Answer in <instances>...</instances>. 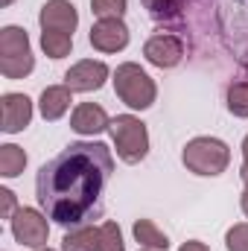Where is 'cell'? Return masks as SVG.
Wrapping results in <instances>:
<instances>
[{
  "mask_svg": "<svg viewBox=\"0 0 248 251\" xmlns=\"http://www.w3.org/2000/svg\"><path fill=\"white\" fill-rule=\"evenodd\" d=\"M114 173V155L99 140H79L38 170L35 196L41 210L64 228L85 225L99 213L102 193Z\"/></svg>",
  "mask_w": 248,
  "mask_h": 251,
  "instance_id": "1",
  "label": "cell"
},
{
  "mask_svg": "<svg viewBox=\"0 0 248 251\" xmlns=\"http://www.w3.org/2000/svg\"><path fill=\"white\" fill-rule=\"evenodd\" d=\"M111 82H114L117 97L123 100L128 108H134V111H146V108L155 102V97H158L155 79L134 62L120 64V67L114 70V79H111Z\"/></svg>",
  "mask_w": 248,
  "mask_h": 251,
  "instance_id": "2",
  "label": "cell"
},
{
  "mask_svg": "<svg viewBox=\"0 0 248 251\" xmlns=\"http://www.w3.org/2000/svg\"><path fill=\"white\" fill-rule=\"evenodd\" d=\"M181 161L196 176H222L231 164V149L219 137H193L181 152Z\"/></svg>",
  "mask_w": 248,
  "mask_h": 251,
  "instance_id": "3",
  "label": "cell"
},
{
  "mask_svg": "<svg viewBox=\"0 0 248 251\" xmlns=\"http://www.w3.org/2000/svg\"><path fill=\"white\" fill-rule=\"evenodd\" d=\"M35 67V56L29 47V35L21 26L0 29V73L6 79H24Z\"/></svg>",
  "mask_w": 248,
  "mask_h": 251,
  "instance_id": "4",
  "label": "cell"
},
{
  "mask_svg": "<svg viewBox=\"0 0 248 251\" xmlns=\"http://www.w3.org/2000/svg\"><path fill=\"white\" fill-rule=\"evenodd\" d=\"M111 140L117 149V158L125 164H140L149 155V131L146 123L134 114H120L111 120Z\"/></svg>",
  "mask_w": 248,
  "mask_h": 251,
  "instance_id": "5",
  "label": "cell"
},
{
  "mask_svg": "<svg viewBox=\"0 0 248 251\" xmlns=\"http://www.w3.org/2000/svg\"><path fill=\"white\" fill-rule=\"evenodd\" d=\"M50 216L44 210H35V207H18L15 216H12V234L21 246L26 249H47V240H50Z\"/></svg>",
  "mask_w": 248,
  "mask_h": 251,
  "instance_id": "6",
  "label": "cell"
},
{
  "mask_svg": "<svg viewBox=\"0 0 248 251\" xmlns=\"http://www.w3.org/2000/svg\"><path fill=\"white\" fill-rule=\"evenodd\" d=\"M108 76H111V70H108L105 62H99V59H82V62H76L64 73V85L73 94H91V91H99Z\"/></svg>",
  "mask_w": 248,
  "mask_h": 251,
  "instance_id": "7",
  "label": "cell"
},
{
  "mask_svg": "<svg viewBox=\"0 0 248 251\" xmlns=\"http://www.w3.org/2000/svg\"><path fill=\"white\" fill-rule=\"evenodd\" d=\"M88 41L99 53H120L128 44V26L123 24V18H102L91 26Z\"/></svg>",
  "mask_w": 248,
  "mask_h": 251,
  "instance_id": "8",
  "label": "cell"
},
{
  "mask_svg": "<svg viewBox=\"0 0 248 251\" xmlns=\"http://www.w3.org/2000/svg\"><path fill=\"white\" fill-rule=\"evenodd\" d=\"M38 24H41V32L73 35V29L79 26V12L70 0H47L38 12Z\"/></svg>",
  "mask_w": 248,
  "mask_h": 251,
  "instance_id": "9",
  "label": "cell"
},
{
  "mask_svg": "<svg viewBox=\"0 0 248 251\" xmlns=\"http://www.w3.org/2000/svg\"><path fill=\"white\" fill-rule=\"evenodd\" d=\"M143 56H146L149 64H155L161 70H170L184 59V44L170 32H158L143 44Z\"/></svg>",
  "mask_w": 248,
  "mask_h": 251,
  "instance_id": "10",
  "label": "cell"
},
{
  "mask_svg": "<svg viewBox=\"0 0 248 251\" xmlns=\"http://www.w3.org/2000/svg\"><path fill=\"white\" fill-rule=\"evenodd\" d=\"M32 120V100L26 94H3L0 97V128L6 134L24 131Z\"/></svg>",
  "mask_w": 248,
  "mask_h": 251,
  "instance_id": "11",
  "label": "cell"
},
{
  "mask_svg": "<svg viewBox=\"0 0 248 251\" xmlns=\"http://www.w3.org/2000/svg\"><path fill=\"white\" fill-rule=\"evenodd\" d=\"M108 126H111V120H108L105 108L97 105V102H82V105H76V111L70 114V128H73L76 134L94 137V134L105 131Z\"/></svg>",
  "mask_w": 248,
  "mask_h": 251,
  "instance_id": "12",
  "label": "cell"
},
{
  "mask_svg": "<svg viewBox=\"0 0 248 251\" xmlns=\"http://www.w3.org/2000/svg\"><path fill=\"white\" fill-rule=\"evenodd\" d=\"M70 88L67 85H47L44 91H41V100H38V108H41V117L44 120H59L67 114V108H70Z\"/></svg>",
  "mask_w": 248,
  "mask_h": 251,
  "instance_id": "13",
  "label": "cell"
},
{
  "mask_svg": "<svg viewBox=\"0 0 248 251\" xmlns=\"http://www.w3.org/2000/svg\"><path fill=\"white\" fill-rule=\"evenodd\" d=\"M131 234H134V240H137L140 249H149V251H167L170 249V237L152 219H137L134 228H131Z\"/></svg>",
  "mask_w": 248,
  "mask_h": 251,
  "instance_id": "14",
  "label": "cell"
},
{
  "mask_svg": "<svg viewBox=\"0 0 248 251\" xmlns=\"http://www.w3.org/2000/svg\"><path fill=\"white\" fill-rule=\"evenodd\" d=\"M62 251H99V228L79 225L70 234H64Z\"/></svg>",
  "mask_w": 248,
  "mask_h": 251,
  "instance_id": "15",
  "label": "cell"
},
{
  "mask_svg": "<svg viewBox=\"0 0 248 251\" xmlns=\"http://www.w3.org/2000/svg\"><path fill=\"white\" fill-rule=\"evenodd\" d=\"M26 167V152L15 143H3L0 146V176L3 178H15L21 176Z\"/></svg>",
  "mask_w": 248,
  "mask_h": 251,
  "instance_id": "16",
  "label": "cell"
},
{
  "mask_svg": "<svg viewBox=\"0 0 248 251\" xmlns=\"http://www.w3.org/2000/svg\"><path fill=\"white\" fill-rule=\"evenodd\" d=\"M41 50L50 59H64L73 50V35H64V32H41Z\"/></svg>",
  "mask_w": 248,
  "mask_h": 251,
  "instance_id": "17",
  "label": "cell"
},
{
  "mask_svg": "<svg viewBox=\"0 0 248 251\" xmlns=\"http://www.w3.org/2000/svg\"><path fill=\"white\" fill-rule=\"evenodd\" d=\"M228 111L234 117H248V82L228 85Z\"/></svg>",
  "mask_w": 248,
  "mask_h": 251,
  "instance_id": "18",
  "label": "cell"
},
{
  "mask_svg": "<svg viewBox=\"0 0 248 251\" xmlns=\"http://www.w3.org/2000/svg\"><path fill=\"white\" fill-rule=\"evenodd\" d=\"M99 251H125L123 231L117 222H102L99 225Z\"/></svg>",
  "mask_w": 248,
  "mask_h": 251,
  "instance_id": "19",
  "label": "cell"
},
{
  "mask_svg": "<svg viewBox=\"0 0 248 251\" xmlns=\"http://www.w3.org/2000/svg\"><path fill=\"white\" fill-rule=\"evenodd\" d=\"M125 3L128 0H91V12L102 21V18H123Z\"/></svg>",
  "mask_w": 248,
  "mask_h": 251,
  "instance_id": "20",
  "label": "cell"
},
{
  "mask_svg": "<svg viewBox=\"0 0 248 251\" xmlns=\"http://www.w3.org/2000/svg\"><path fill=\"white\" fill-rule=\"evenodd\" d=\"M140 3L155 21H170L175 18V9H178V0H140Z\"/></svg>",
  "mask_w": 248,
  "mask_h": 251,
  "instance_id": "21",
  "label": "cell"
},
{
  "mask_svg": "<svg viewBox=\"0 0 248 251\" xmlns=\"http://www.w3.org/2000/svg\"><path fill=\"white\" fill-rule=\"evenodd\" d=\"M225 246H228V251H248V222H240V225L228 228Z\"/></svg>",
  "mask_w": 248,
  "mask_h": 251,
  "instance_id": "22",
  "label": "cell"
},
{
  "mask_svg": "<svg viewBox=\"0 0 248 251\" xmlns=\"http://www.w3.org/2000/svg\"><path fill=\"white\" fill-rule=\"evenodd\" d=\"M0 201H3V204H0V216H3V219H12L15 210H18V207H15V193L9 187H3L0 190Z\"/></svg>",
  "mask_w": 248,
  "mask_h": 251,
  "instance_id": "23",
  "label": "cell"
},
{
  "mask_svg": "<svg viewBox=\"0 0 248 251\" xmlns=\"http://www.w3.org/2000/svg\"><path fill=\"white\" fill-rule=\"evenodd\" d=\"M178 251H210V249H207L204 243H198V240H190V243H184Z\"/></svg>",
  "mask_w": 248,
  "mask_h": 251,
  "instance_id": "24",
  "label": "cell"
},
{
  "mask_svg": "<svg viewBox=\"0 0 248 251\" xmlns=\"http://www.w3.org/2000/svg\"><path fill=\"white\" fill-rule=\"evenodd\" d=\"M240 207H243V213L248 216V187L243 190V196H240Z\"/></svg>",
  "mask_w": 248,
  "mask_h": 251,
  "instance_id": "25",
  "label": "cell"
},
{
  "mask_svg": "<svg viewBox=\"0 0 248 251\" xmlns=\"http://www.w3.org/2000/svg\"><path fill=\"white\" fill-rule=\"evenodd\" d=\"M240 178H243V184L248 187V164H243V170H240Z\"/></svg>",
  "mask_w": 248,
  "mask_h": 251,
  "instance_id": "26",
  "label": "cell"
},
{
  "mask_svg": "<svg viewBox=\"0 0 248 251\" xmlns=\"http://www.w3.org/2000/svg\"><path fill=\"white\" fill-rule=\"evenodd\" d=\"M243 158H246V164H248V134H246V140H243Z\"/></svg>",
  "mask_w": 248,
  "mask_h": 251,
  "instance_id": "27",
  "label": "cell"
},
{
  "mask_svg": "<svg viewBox=\"0 0 248 251\" xmlns=\"http://www.w3.org/2000/svg\"><path fill=\"white\" fill-rule=\"evenodd\" d=\"M0 6H12V0H0Z\"/></svg>",
  "mask_w": 248,
  "mask_h": 251,
  "instance_id": "28",
  "label": "cell"
},
{
  "mask_svg": "<svg viewBox=\"0 0 248 251\" xmlns=\"http://www.w3.org/2000/svg\"><path fill=\"white\" fill-rule=\"evenodd\" d=\"M38 251H53V249H38Z\"/></svg>",
  "mask_w": 248,
  "mask_h": 251,
  "instance_id": "29",
  "label": "cell"
},
{
  "mask_svg": "<svg viewBox=\"0 0 248 251\" xmlns=\"http://www.w3.org/2000/svg\"><path fill=\"white\" fill-rule=\"evenodd\" d=\"M246 67H248V56H246Z\"/></svg>",
  "mask_w": 248,
  "mask_h": 251,
  "instance_id": "30",
  "label": "cell"
},
{
  "mask_svg": "<svg viewBox=\"0 0 248 251\" xmlns=\"http://www.w3.org/2000/svg\"><path fill=\"white\" fill-rule=\"evenodd\" d=\"M140 251H149V249H140Z\"/></svg>",
  "mask_w": 248,
  "mask_h": 251,
  "instance_id": "31",
  "label": "cell"
}]
</instances>
